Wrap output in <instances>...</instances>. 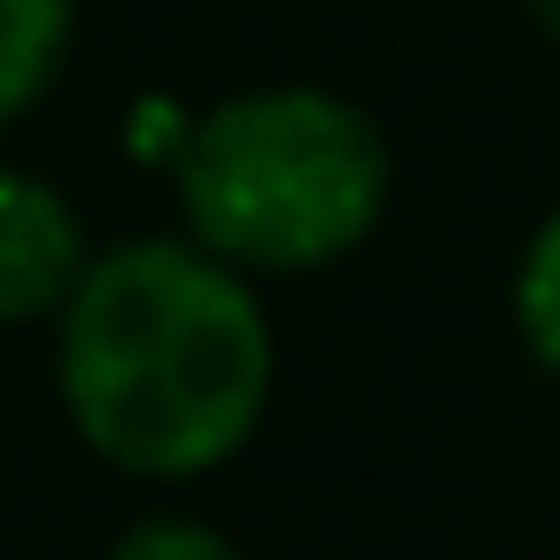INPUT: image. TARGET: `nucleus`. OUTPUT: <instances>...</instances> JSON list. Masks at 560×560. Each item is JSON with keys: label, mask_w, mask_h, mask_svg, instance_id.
I'll list each match as a JSON object with an SVG mask.
<instances>
[{"label": "nucleus", "mask_w": 560, "mask_h": 560, "mask_svg": "<svg viewBox=\"0 0 560 560\" xmlns=\"http://www.w3.org/2000/svg\"><path fill=\"white\" fill-rule=\"evenodd\" d=\"M280 387L264 280L182 231L100 240L50 322V396L74 445L132 487H198L256 445Z\"/></svg>", "instance_id": "nucleus-1"}, {"label": "nucleus", "mask_w": 560, "mask_h": 560, "mask_svg": "<svg viewBox=\"0 0 560 560\" xmlns=\"http://www.w3.org/2000/svg\"><path fill=\"white\" fill-rule=\"evenodd\" d=\"M396 198L380 116L330 83H247L198 107L174 140L182 240L247 280H314L371 247Z\"/></svg>", "instance_id": "nucleus-2"}, {"label": "nucleus", "mask_w": 560, "mask_h": 560, "mask_svg": "<svg viewBox=\"0 0 560 560\" xmlns=\"http://www.w3.org/2000/svg\"><path fill=\"white\" fill-rule=\"evenodd\" d=\"M91 223L67 182L0 158V330H50L91 264Z\"/></svg>", "instance_id": "nucleus-3"}, {"label": "nucleus", "mask_w": 560, "mask_h": 560, "mask_svg": "<svg viewBox=\"0 0 560 560\" xmlns=\"http://www.w3.org/2000/svg\"><path fill=\"white\" fill-rule=\"evenodd\" d=\"M74 25H83L74 0H0V132H18L67 83Z\"/></svg>", "instance_id": "nucleus-4"}, {"label": "nucleus", "mask_w": 560, "mask_h": 560, "mask_svg": "<svg viewBox=\"0 0 560 560\" xmlns=\"http://www.w3.org/2000/svg\"><path fill=\"white\" fill-rule=\"evenodd\" d=\"M511 330H520L527 363L560 380V198L527 223L520 256H511Z\"/></svg>", "instance_id": "nucleus-5"}, {"label": "nucleus", "mask_w": 560, "mask_h": 560, "mask_svg": "<svg viewBox=\"0 0 560 560\" xmlns=\"http://www.w3.org/2000/svg\"><path fill=\"white\" fill-rule=\"evenodd\" d=\"M107 560H247L231 527H214L207 511H182V503H158V511H132L107 544Z\"/></svg>", "instance_id": "nucleus-6"}, {"label": "nucleus", "mask_w": 560, "mask_h": 560, "mask_svg": "<svg viewBox=\"0 0 560 560\" xmlns=\"http://www.w3.org/2000/svg\"><path fill=\"white\" fill-rule=\"evenodd\" d=\"M536 18H544V25H552V34H560V0H536Z\"/></svg>", "instance_id": "nucleus-7"}]
</instances>
